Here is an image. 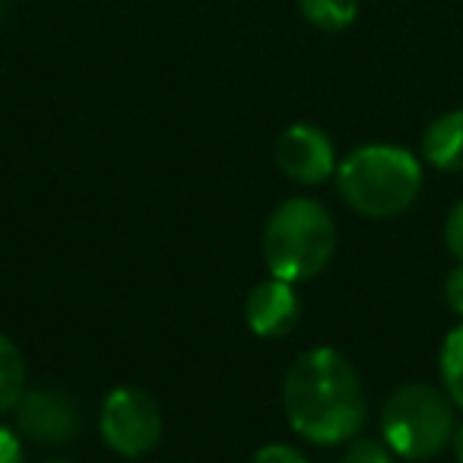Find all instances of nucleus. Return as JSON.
<instances>
[{"label": "nucleus", "instance_id": "1", "mask_svg": "<svg viewBox=\"0 0 463 463\" xmlns=\"http://www.w3.org/2000/svg\"><path fill=\"white\" fill-rule=\"evenodd\" d=\"M283 406L292 431L311 444L353 441L368 416L359 372L330 346H315L292 362L283 381Z\"/></svg>", "mask_w": 463, "mask_h": 463}, {"label": "nucleus", "instance_id": "2", "mask_svg": "<svg viewBox=\"0 0 463 463\" xmlns=\"http://www.w3.org/2000/svg\"><path fill=\"white\" fill-rule=\"evenodd\" d=\"M336 191L362 216L391 219L416 203L422 191V165L403 146L368 143L336 165Z\"/></svg>", "mask_w": 463, "mask_h": 463}, {"label": "nucleus", "instance_id": "3", "mask_svg": "<svg viewBox=\"0 0 463 463\" xmlns=\"http://www.w3.org/2000/svg\"><path fill=\"white\" fill-rule=\"evenodd\" d=\"M336 251V222L327 206L311 197H292L270 213L264 225V260L270 277L286 283L311 279Z\"/></svg>", "mask_w": 463, "mask_h": 463}, {"label": "nucleus", "instance_id": "4", "mask_svg": "<svg viewBox=\"0 0 463 463\" xmlns=\"http://www.w3.org/2000/svg\"><path fill=\"white\" fill-rule=\"evenodd\" d=\"M454 429V400L431 384H403L381 406V438L403 460L438 457Z\"/></svg>", "mask_w": 463, "mask_h": 463}, {"label": "nucleus", "instance_id": "5", "mask_svg": "<svg viewBox=\"0 0 463 463\" xmlns=\"http://www.w3.org/2000/svg\"><path fill=\"white\" fill-rule=\"evenodd\" d=\"M99 431L118 457L137 460L159 444L162 410L143 387H115L99 412Z\"/></svg>", "mask_w": 463, "mask_h": 463}, {"label": "nucleus", "instance_id": "6", "mask_svg": "<svg viewBox=\"0 0 463 463\" xmlns=\"http://www.w3.org/2000/svg\"><path fill=\"white\" fill-rule=\"evenodd\" d=\"M16 429L39 444H67L80 435V406L73 403V397H67L58 387H33L20 397V403L14 406Z\"/></svg>", "mask_w": 463, "mask_h": 463}, {"label": "nucleus", "instance_id": "7", "mask_svg": "<svg viewBox=\"0 0 463 463\" xmlns=\"http://www.w3.org/2000/svg\"><path fill=\"white\" fill-rule=\"evenodd\" d=\"M277 165L296 184H324L336 172L334 143L317 124H289L277 140Z\"/></svg>", "mask_w": 463, "mask_h": 463}, {"label": "nucleus", "instance_id": "8", "mask_svg": "<svg viewBox=\"0 0 463 463\" xmlns=\"http://www.w3.org/2000/svg\"><path fill=\"white\" fill-rule=\"evenodd\" d=\"M302 315V302L292 283L270 277L267 283L254 286L251 296L245 302V321L258 336H286L298 324Z\"/></svg>", "mask_w": 463, "mask_h": 463}, {"label": "nucleus", "instance_id": "9", "mask_svg": "<svg viewBox=\"0 0 463 463\" xmlns=\"http://www.w3.org/2000/svg\"><path fill=\"white\" fill-rule=\"evenodd\" d=\"M422 159L438 172H463V109L444 111L425 128Z\"/></svg>", "mask_w": 463, "mask_h": 463}, {"label": "nucleus", "instance_id": "10", "mask_svg": "<svg viewBox=\"0 0 463 463\" xmlns=\"http://www.w3.org/2000/svg\"><path fill=\"white\" fill-rule=\"evenodd\" d=\"M23 393H26V362L16 343L0 334V416L14 412Z\"/></svg>", "mask_w": 463, "mask_h": 463}, {"label": "nucleus", "instance_id": "11", "mask_svg": "<svg viewBox=\"0 0 463 463\" xmlns=\"http://www.w3.org/2000/svg\"><path fill=\"white\" fill-rule=\"evenodd\" d=\"M298 10L321 33H343L359 16V0H298Z\"/></svg>", "mask_w": 463, "mask_h": 463}, {"label": "nucleus", "instance_id": "12", "mask_svg": "<svg viewBox=\"0 0 463 463\" xmlns=\"http://www.w3.org/2000/svg\"><path fill=\"white\" fill-rule=\"evenodd\" d=\"M438 372H441L444 393L454 400V406L463 410V324L444 336L441 355H438Z\"/></svg>", "mask_w": 463, "mask_h": 463}, {"label": "nucleus", "instance_id": "13", "mask_svg": "<svg viewBox=\"0 0 463 463\" xmlns=\"http://www.w3.org/2000/svg\"><path fill=\"white\" fill-rule=\"evenodd\" d=\"M343 463H393V450L384 441L355 435L343 454Z\"/></svg>", "mask_w": 463, "mask_h": 463}, {"label": "nucleus", "instance_id": "14", "mask_svg": "<svg viewBox=\"0 0 463 463\" xmlns=\"http://www.w3.org/2000/svg\"><path fill=\"white\" fill-rule=\"evenodd\" d=\"M444 245L463 264V200H457L454 210L448 213V222H444Z\"/></svg>", "mask_w": 463, "mask_h": 463}, {"label": "nucleus", "instance_id": "15", "mask_svg": "<svg viewBox=\"0 0 463 463\" xmlns=\"http://www.w3.org/2000/svg\"><path fill=\"white\" fill-rule=\"evenodd\" d=\"M251 463H308L302 450H296L292 444H264V448L254 454Z\"/></svg>", "mask_w": 463, "mask_h": 463}, {"label": "nucleus", "instance_id": "16", "mask_svg": "<svg viewBox=\"0 0 463 463\" xmlns=\"http://www.w3.org/2000/svg\"><path fill=\"white\" fill-rule=\"evenodd\" d=\"M444 302L454 315L463 317V264H457L454 270L444 277Z\"/></svg>", "mask_w": 463, "mask_h": 463}, {"label": "nucleus", "instance_id": "17", "mask_svg": "<svg viewBox=\"0 0 463 463\" xmlns=\"http://www.w3.org/2000/svg\"><path fill=\"white\" fill-rule=\"evenodd\" d=\"M0 463H26V450L14 429L0 425Z\"/></svg>", "mask_w": 463, "mask_h": 463}, {"label": "nucleus", "instance_id": "18", "mask_svg": "<svg viewBox=\"0 0 463 463\" xmlns=\"http://www.w3.org/2000/svg\"><path fill=\"white\" fill-rule=\"evenodd\" d=\"M450 444H454V457H457V463H463V422H457V429H454V438H450Z\"/></svg>", "mask_w": 463, "mask_h": 463}, {"label": "nucleus", "instance_id": "19", "mask_svg": "<svg viewBox=\"0 0 463 463\" xmlns=\"http://www.w3.org/2000/svg\"><path fill=\"white\" fill-rule=\"evenodd\" d=\"M42 463H71V460H42Z\"/></svg>", "mask_w": 463, "mask_h": 463}]
</instances>
